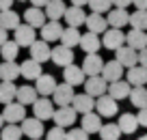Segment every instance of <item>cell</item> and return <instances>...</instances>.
Segmentation results:
<instances>
[{"label":"cell","instance_id":"obj_15","mask_svg":"<svg viewBox=\"0 0 147 140\" xmlns=\"http://www.w3.org/2000/svg\"><path fill=\"white\" fill-rule=\"evenodd\" d=\"M84 80H87V76L82 73V67H78V65H69V67L63 69V82L69 84L71 88L74 86H80Z\"/></svg>","mask_w":147,"mask_h":140},{"label":"cell","instance_id":"obj_12","mask_svg":"<svg viewBox=\"0 0 147 140\" xmlns=\"http://www.w3.org/2000/svg\"><path fill=\"white\" fill-rule=\"evenodd\" d=\"M102 67H104V60H102L100 54H87L82 60V73L89 78H95L102 73Z\"/></svg>","mask_w":147,"mask_h":140},{"label":"cell","instance_id":"obj_3","mask_svg":"<svg viewBox=\"0 0 147 140\" xmlns=\"http://www.w3.org/2000/svg\"><path fill=\"white\" fill-rule=\"evenodd\" d=\"M2 119H5L9 125H18V123H22L24 119H26V108H24L22 104H18V101L7 104L5 110H2Z\"/></svg>","mask_w":147,"mask_h":140},{"label":"cell","instance_id":"obj_16","mask_svg":"<svg viewBox=\"0 0 147 140\" xmlns=\"http://www.w3.org/2000/svg\"><path fill=\"white\" fill-rule=\"evenodd\" d=\"M95 110L100 117H115L117 110H119V106H117V101L113 99V97L108 95H102L95 99Z\"/></svg>","mask_w":147,"mask_h":140},{"label":"cell","instance_id":"obj_38","mask_svg":"<svg viewBox=\"0 0 147 140\" xmlns=\"http://www.w3.org/2000/svg\"><path fill=\"white\" fill-rule=\"evenodd\" d=\"M18 52H20V45L15 43L13 39H9L2 48H0V56L5 58V63H13V60L18 58Z\"/></svg>","mask_w":147,"mask_h":140},{"label":"cell","instance_id":"obj_5","mask_svg":"<svg viewBox=\"0 0 147 140\" xmlns=\"http://www.w3.org/2000/svg\"><path fill=\"white\" fill-rule=\"evenodd\" d=\"M76 117H78V112L71 108V106H63V108H56L54 110V117H52V121L56 123V127H71L74 123H76Z\"/></svg>","mask_w":147,"mask_h":140},{"label":"cell","instance_id":"obj_1","mask_svg":"<svg viewBox=\"0 0 147 140\" xmlns=\"http://www.w3.org/2000/svg\"><path fill=\"white\" fill-rule=\"evenodd\" d=\"M54 101L48 99V97H39V99L32 104V114H35V119H39V121H48V119L54 117Z\"/></svg>","mask_w":147,"mask_h":140},{"label":"cell","instance_id":"obj_50","mask_svg":"<svg viewBox=\"0 0 147 140\" xmlns=\"http://www.w3.org/2000/svg\"><path fill=\"white\" fill-rule=\"evenodd\" d=\"M7 41H9V37H7V30H2V28H0V48H2Z\"/></svg>","mask_w":147,"mask_h":140},{"label":"cell","instance_id":"obj_9","mask_svg":"<svg viewBox=\"0 0 147 140\" xmlns=\"http://www.w3.org/2000/svg\"><path fill=\"white\" fill-rule=\"evenodd\" d=\"M123 67H121L117 60H108V63H104V67H102V73L100 76L104 78L106 84H113V82H119L121 78H123Z\"/></svg>","mask_w":147,"mask_h":140},{"label":"cell","instance_id":"obj_46","mask_svg":"<svg viewBox=\"0 0 147 140\" xmlns=\"http://www.w3.org/2000/svg\"><path fill=\"white\" fill-rule=\"evenodd\" d=\"M113 5H117V9H128L132 5V0H113Z\"/></svg>","mask_w":147,"mask_h":140},{"label":"cell","instance_id":"obj_31","mask_svg":"<svg viewBox=\"0 0 147 140\" xmlns=\"http://www.w3.org/2000/svg\"><path fill=\"white\" fill-rule=\"evenodd\" d=\"M15 78H20V65L15 63H0V82H15Z\"/></svg>","mask_w":147,"mask_h":140},{"label":"cell","instance_id":"obj_39","mask_svg":"<svg viewBox=\"0 0 147 140\" xmlns=\"http://www.w3.org/2000/svg\"><path fill=\"white\" fill-rule=\"evenodd\" d=\"M100 138L102 140H119L121 129L117 127V123H104L102 129H100Z\"/></svg>","mask_w":147,"mask_h":140},{"label":"cell","instance_id":"obj_43","mask_svg":"<svg viewBox=\"0 0 147 140\" xmlns=\"http://www.w3.org/2000/svg\"><path fill=\"white\" fill-rule=\"evenodd\" d=\"M46 140H65V129L63 127H52V129H48V136Z\"/></svg>","mask_w":147,"mask_h":140},{"label":"cell","instance_id":"obj_32","mask_svg":"<svg viewBox=\"0 0 147 140\" xmlns=\"http://www.w3.org/2000/svg\"><path fill=\"white\" fill-rule=\"evenodd\" d=\"M20 24H22L20 22V15L15 13L13 9L0 11V28H2V30H15Z\"/></svg>","mask_w":147,"mask_h":140},{"label":"cell","instance_id":"obj_25","mask_svg":"<svg viewBox=\"0 0 147 140\" xmlns=\"http://www.w3.org/2000/svg\"><path fill=\"white\" fill-rule=\"evenodd\" d=\"M125 45L132 48L134 52H141L147 48V32H141V30H130L125 35Z\"/></svg>","mask_w":147,"mask_h":140},{"label":"cell","instance_id":"obj_27","mask_svg":"<svg viewBox=\"0 0 147 140\" xmlns=\"http://www.w3.org/2000/svg\"><path fill=\"white\" fill-rule=\"evenodd\" d=\"M80 125H82L80 129L87 131V134H100L104 123L100 121V114L97 112H89V114H82V123H80Z\"/></svg>","mask_w":147,"mask_h":140},{"label":"cell","instance_id":"obj_54","mask_svg":"<svg viewBox=\"0 0 147 140\" xmlns=\"http://www.w3.org/2000/svg\"><path fill=\"white\" fill-rule=\"evenodd\" d=\"M22 2H24V0H22Z\"/></svg>","mask_w":147,"mask_h":140},{"label":"cell","instance_id":"obj_45","mask_svg":"<svg viewBox=\"0 0 147 140\" xmlns=\"http://www.w3.org/2000/svg\"><path fill=\"white\" fill-rule=\"evenodd\" d=\"M138 65L147 69V48H145V50H141V52H138Z\"/></svg>","mask_w":147,"mask_h":140},{"label":"cell","instance_id":"obj_6","mask_svg":"<svg viewBox=\"0 0 147 140\" xmlns=\"http://www.w3.org/2000/svg\"><path fill=\"white\" fill-rule=\"evenodd\" d=\"M50 58H52V63L54 65H59V67H69V65H74V52L69 50V48H65V45H56V48H52V52H50Z\"/></svg>","mask_w":147,"mask_h":140},{"label":"cell","instance_id":"obj_8","mask_svg":"<svg viewBox=\"0 0 147 140\" xmlns=\"http://www.w3.org/2000/svg\"><path fill=\"white\" fill-rule=\"evenodd\" d=\"M115 60L123 69H132V67H136V65H138V52H134L132 48L123 45V48H119V50L115 52Z\"/></svg>","mask_w":147,"mask_h":140},{"label":"cell","instance_id":"obj_2","mask_svg":"<svg viewBox=\"0 0 147 140\" xmlns=\"http://www.w3.org/2000/svg\"><path fill=\"white\" fill-rule=\"evenodd\" d=\"M13 41L20 45V48H30V45L37 41L35 28H30L28 24H20V26L13 30Z\"/></svg>","mask_w":147,"mask_h":140},{"label":"cell","instance_id":"obj_56","mask_svg":"<svg viewBox=\"0 0 147 140\" xmlns=\"http://www.w3.org/2000/svg\"><path fill=\"white\" fill-rule=\"evenodd\" d=\"M145 88H147V86H145Z\"/></svg>","mask_w":147,"mask_h":140},{"label":"cell","instance_id":"obj_4","mask_svg":"<svg viewBox=\"0 0 147 140\" xmlns=\"http://www.w3.org/2000/svg\"><path fill=\"white\" fill-rule=\"evenodd\" d=\"M102 45H104L106 50L117 52L119 48L125 45V35L121 30H117V28H108V30L104 32V37H102Z\"/></svg>","mask_w":147,"mask_h":140},{"label":"cell","instance_id":"obj_26","mask_svg":"<svg viewBox=\"0 0 147 140\" xmlns=\"http://www.w3.org/2000/svg\"><path fill=\"white\" fill-rule=\"evenodd\" d=\"M24 22H26L30 28H41L43 24H46V13H43V9L28 7V9L24 11Z\"/></svg>","mask_w":147,"mask_h":140},{"label":"cell","instance_id":"obj_37","mask_svg":"<svg viewBox=\"0 0 147 140\" xmlns=\"http://www.w3.org/2000/svg\"><path fill=\"white\" fill-rule=\"evenodd\" d=\"M130 26H132V30H141L145 32L147 30V11H134V13H130Z\"/></svg>","mask_w":147,"mask_h":140},{"label":"cell","instance_id":"obj_29","mask_svg":"<svg viewBox=\"0 0 147 140\" xmlns=\"http://www.w3.org/2000/svg\"><path fill=\"white\" fill-rule=\"evenodd\" d=\"M100 45H102L100 35H93V32H84V35L80 37V48H82L87 54H97V52H100Z\"/></svg>","mask_w":147,"mask_h":140},{"label":"cell","instance_id":"obj_55","mask_svg":"<svg viewBox=\"0 0 147 140\" xmlns=\"http://www.w3.org/2000/svg\"><path fill=\"white\" fill-rule=\"evenodd\" d=\"M63 2H65V0H63Z\"/></svg>","mask_w":147,"mask_h":140},{"label":"cell","instance_id":"obj_13","mask_svg":"<svg viewBox=\"0 0 147 140\" xmlns=\"http://www.w3.org/2000/svg\"><path fill=\"white\" fill-rule=\"evenodd\" d=\"M28 52H30V60H35V63H46L48 58H50V52H52V48H50V43H46V41H41V39H37L35 43L28 48Z\"/></svg>","mask_w":147,"mask_h":140},{"label":"cell","instance_id":"obj_23","mask_svg":"<svg viewBox=\"0 0 147 140\" xmlns=\"http://www.w3.org/2000/svg\"><path fill=\"white\" fill-rule=\"evenodd\" d=\"M65 2L63 0H50L46 7H43V13H46V19H50V22H59L61 17L65 15Z\"/></svg>","mask_w":147,"mask_h":140},{"label":"cell","instance_id":"obj_52","mask_svg":"<svg viewBox=\"0 0 147 140\" xmlns=\"http://www.w3.org/2000/svg\"><path fill=\"white\" fill-rule=\"evenodd\" d=\"M2 125H5V119H2V114H0V129H2Z\"/></svg>","mask_w":147,"mask_h":140},{"label":"cell","instance_id":"obj_49","mask_svg":"<svg viewBox=\"0 0 147 140\" xmlns=\"http://www.w3.org/2000/svg\"><path fill=\"white\" fill-rule=\"evenodd\" d=\"M13 7V0H0V11H9Z\"/></svg>","mask_w":147,"mask_h":140},{"label":"cell","instance_id":"obj_20","mask_svg":"<svg viewBox=\"0 0 147 140\" xmlns=\"http://www.w3.org/2000/svg\"><path fill=\"white\" fill-rule=\"evenodd\" d=\"M130 90H132V86H130L125 80H119V82H113V84H108L106 95L113 97L115 101H121V99H125V97H130Z\"/></svg>","mask_w":147,"mask_h":140},{"label":"cell","instance_id":"obj_33","mask_svg":"<svg viewBox=\"0 0 147 140\" xmlns=\"http://www.w3.org/2000/svg\"><path fill=\"white\" fill-rule=\"evenodd\" d=\"M117 127L121 129V134H134L138 127V121L132 112H123L119 117V121H117Z\"/></svg>","mask_w":147,"mask_h":140},{"label":"cell","instance_id":"obj_51","mask_svg":"<svg viewBox=\"0 0 147 140\" xmlns=\"http://www.w3.org/2000/svg\"><path fill=\"white\" fill-rule=\"evenodd\" d=\"M84 5H89V0H71V7H78V9H82Z\"/></svg>","mask_w":147,"mask_h":140},{"label":"cell","instance_id":"obj_53","mask_svg":"<svg viewBox=\"0 0 147 140\" xmlns=\"http://www.w3.org/2000/svg\"><path fill=\"white\" fill-rule=\"evenodd\" d=\"M138 140H147V134H143V136H141V138H138Z\"/></svg>","mask_w":147,"mask_h":140},{"label":"cell","instance_id":"obj_40","mask_svg":"<svg viewBox=\"0 0 147 140\" xmlns=\"http://www.w3.org/2000/svg\"><path fill=\"white\" fill-rule=\"evenodd\" d=\"M22 127L20 125H5L0 129V140H22Z\"/></svg>","mask_w":147,"mask_h":140},{"label":"cell","instance_id":"obj_42","mask_svg":"<svg viewBox=\"0 0 147 140\" xmlns=\"http://www.w3.org/2000/svg\"><path fill=\"white\" fill-rule=\"evenodd\" d=\"M65 140H89V134L80 127H71L69 131H65Z\"/></svg>","mask_w":147,"mask_h":140},{"label":"cell","instance_id":"obj_41","mask_svg":"<svg viewBox=\"0 0 147 140\" xmlns=\"http://www.w3.org/2000/svg\"><path fill=\"white\" fill-rule=\"evenodd\" d=\"M89 7H91L93 13L102 15V13H108L113 9V0H89Z\"/></svg>","mask_w":147,"mask_h":140},{"label":"cell","instance_id":"obj_14","mask_svg":"<svg viewBox=\"0 0 147 140\" xmlns=\"http://www.w3.org/2000/svg\"><path fill=\"white\" fill-rule=\"evenodd\" d=\"M56 88V80L54 76H50V73H41V76L35 80V90H37V95H41V97H48L52 95Z\"/></svg>","mask_w":147,"mask_h":140},{"label":"cell","instance_id":"obj_36","mask_svg":"<svg viewBox=\"0 0 147 140\" xmlns=\"http://www.w3.org/2000/svg\"><path fill=\"white\" fill-rule=\"evenodd\" d=\"M130 101H132V106L138 108V110L147 108V88H145V86L132 88V90H130Z\"/></svg>","mask_w":147,"mask_h":140},{"label":"cell","instance_id":"obj_30","mask_svg":"<svg viewBox=\"0 0 147 140\" xmlns=\"http://www.w3.org/2000/svg\"><path fill=\"white\" fill-rule=\"evenodd\" d=\"M41 65L35 63V60L26 58L24 63H20V76H24L26 80H37V78L41 76Z\"/></svg>","mask_w":147,"mask_h":140},{"label":"cell","instance_id":"obj_48","mask_svg":"<svg viewBox=\"0 0 147 140\" xmlns=\"http://www.w3.org/2000/svg\"><path fill=\"white\" fill-rule=\"evenodd\" d=\"M48 2H50V0H30V5L35 7V9H43Z\"/></svg>","mask_w":147,"mask_h":140},{"label":"cell","instance_id":"obj_21","mask_svg":"<svg viewBox=\"0 0 147 140\" xmlns=\"http://www.w3.org/2000/svg\"><path fill=\"white\" fill-rule=\"evenodd\" d=\"M125 78H128L125 82H128L130 86H134V88L145 86V84H147V69L141 67V65H136V67H132V69H128V71H125Z\"/></svg>","mask_w":147,"mask_h":140},{"label":"cell","instance_id":"obj_19","mask_svg":"<svg viewBox=\"0 0 147 140\" xmlns=\"http://www.w3.org/2000/svg\"><path fill=\"white\" fill-rule=\"evenodd\" d=\"M71 108L76 110V112H80V114H89V112L95 110V99L89 97L87 93H78L71 101Z\"/></svg>","mask_w":147,"mask_h":140},{"label":"cell","instance_id":"obj_44","mask_svg":"<svg viewBox=\"0 0 147 140\" xmlns=\"http://www.w3.org/2000/svg\"><path fill=\"white\" fill-rule=\"evenodd\" d=\"M136 121H138V127H147V108L138 110V114H136Z\"/></svg>","mask_w":147,"mask_h":140},{"label":"cell","instance_id":"obj_24","mask_svg":"<svg viewBox=\"0 0 147 140\" xmlns=\"http://www.w3.org/2000/svg\"><path fill=\"white\" fill-rule=\"evenodd\" d=\"M37 99H39V95H37L35 86H30V84L20 86L18 93H15V101H18V104H22V106H32Z\"/></svg>","mask_w":147,"mask_h":140},{"label":"cell","instance_id":"obj_11","mask_svg":"<svg viewBox=\"0 0 147 140\" xmlns=\"http://www.w3.org/2000/svg\"><path fill=\"white\" fill-rule=\"evenodd\" d=\"M52 97H54V104L59 106V108H63V106H71L76 93H74V88H71L69 84H65V82H63V84H56Z\"/></svg>","mask_w":147,"mask_h":140},{"label":"cell","instance_id":"obj_35","mask_svg":"<svg viewBox=\"0 0 147 140\" xmlns=\"http://www.w3.org/2000/svg\"><path fill=\"white\" fill-rule=\"evenodd\" d=\"M80 32L78 28H63V35H61V45H65V48H69L71 50L74 45H80Z\"/></svg>","mask_w":147,"mask_h":140},{"label":"cell","instance_id":"obj_22","mask_svg":"<svg viewBox=\"0 0 147 140\" xmlns=\"http://www.w3.org/2000/svg\"><path fill=\"white\" fill-rule=\"evenodd\" d=\"M63 17H65V22L69 24V28H78V26H82V24L87 22L84 9H78V7H67Z\"/></svg>","mask_w":147,"mask_h":140},{"label":"cell","instance_id":"obj_34","mask_svg":"<svg viewBox=\"0 0 147 140\" xmlns=\"http://www.w3.org/2000/svg\"><path fill=\"white\" fill-rule=\"evenodd\" d=\"M15 93H18V86L15 82H0V104H13L15 101Z\"/></svg>","mask_w":147,"mask_h":140},{"label":"cell","instance_id":"obj_28","mask_svg":"<svg viewBox=\"0 0 147 140\" xmlns=\"http://www.w3.org/2000/svg\"><path fill=\"white\" fill-rule=\"evenodd\" d=\"M84 26L89 28V32H93V35H104L106 30H108V22H106V17H102V15L97 13H91L87 15V22H84Z\"/></svg>","mask_w":147,"mask_h":140},{"label":"cell","instance_id":"obj_17","mask_svg":"<svg viewBox=\"0 0 147 140\" xmlns=\"http://www.w3.org/2000/svg\"><path fill=\"white\" fill-rule=\"evenodd\" d=\"M106 22H108V28H117V30H121V28L130 22L128 9H110L108 15H106Z\"/></svg>","mask_w":147,"mask_h":140},{"label":"cell","instance_id":"obj_7","mask_svg":"<svg viewBox=\"0 0 147 140\" xmlns=\"http://www.w3.org/2000/svg\"><path fill=\"white\" fill-rule=\"evenodd\" d=\"M106 90H108V84L104 82V78H102V76L87 78V80H84V93H87L89 97H93V99L106 95Z\"/></svg>","mask_w":147,"mask_h":140},{"label":"cell","instance_id":"obj_18","mask_svg":"<svg viewBox=\"0 0 147 140\" xmlns=\"http://www.w3.org/2000/svg\"><path fill=\"white\" fill-rule=\"evenodd\" d=\"M39 30H41V41H46V43L61 41V35H63V26H61V22H46Z\"/></svg>","mask_w":147,"mask_h":140},{"label":"cell","instance_id":"obj_10","mask_svg":"<svg viewBox=\"0 0 147 140\" xmlns=\"http://www.w3.org/2000/svg\"><path fill=\"white\" fill-rule=\"evenodd\" d=\"M20 127H22V134L28 136L30 140H41L43 131H46V129H43V123L39 121V119H35V117H32V119H24Z\"/></svg>","mask_w":147,"mask_h":140},{"label":"cell","instance_id":"obj_47","mask_svg":"<svg viewBox=\"0 0 147 140\" xmlns=\"http://www.w3.org/2000/svg\"><path fill=\"white\" fill-rule=\"evenodd\" d=\"M132 5L136 7L138 11H147V0H132Z\"/></svg>","mask_w":147,"mask_h":140}]
</instances>
